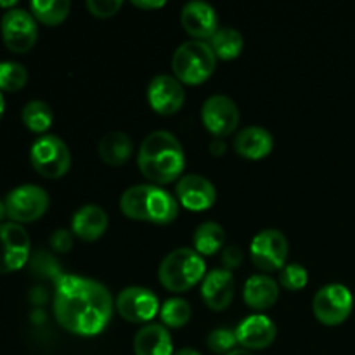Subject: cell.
Returning <instances> with one entry per match:
<instances>
[{"instance_id":"obj_13","label":"cell","mask_w":355,"mask_h":355,"mask_svg":"<svg viewBox=\"0 0 355 355\" xmlns=\"http://www.w3.org/2000/svg\"><path fill=\"white\" fill-rule=\"evenodd\" d=\"M116 309L123 319L130 322H148L159 309L158 297L151 290L142 286H128L120 291Z\"/></svg>"},{"instance_id":"obj_14","label":"cell","mask_w":355,"mask_h":355,"mask_svg":"<svg viewBox=\"0 0 355 355\" xmlns=\"http://www.w3.org/2000/svg\"><path fill=\"white\" fill-rule=\"evenodd\" d=\"M186 94L182 83L170 75H158L149 82L148 101L159 114H173L182 107Z\"/></svg>"},{"instance_id":"obj_9","label":"cell","mask_w":355,"mask_h":355,"mask_svg":"<svg viewBox=\"0 0 355 355\" xmlns=\"http://www.w3.org/2000/svg\"><path fill=\"white\" fill-rule=\"evenodd\" d=\"M290 243L286 236L277 229H266L253 238L250 255L253 263L266 272L281 270L286 266Z\"/></svg>"},{"instance_id":"obj_6","label":"cell","mask_w":355,"mask_h":355,"mask_svg":"<svg viewBox=\"0 0 355 355\" xmlns=\"http://www.w3.org/2000/svg\"><path fill=\"white\" fill-rule=\"evenodd\" d=\"M30 159L33 168L47 179H59L71 165V153L58 135H42L30 149Z\"/></svg>"},{"instance_id":"obj_38","label":"cell","mask_w":355,"mask_h":355,"mask_svg":"<svg viewBox=\"0 0 355 355\" xmlns=\"http://www.w3.org/2000/svg\"><path fill=\"white\" fill-rule=\"evenodd\" d=\"M227 355H253L250 350H245V349H236L232 350V352H229Z\"/></svg>"},{"instance_id":"obj_39","label":"cell","mask_w":355,"mask_h":355,"mask_svg":"<svg viewBox=\"0 0 355 355\" xmlns=\"http://www.w3.org/2000/svg\"><path fill=\"white\" fill-rule=\"evenodd\" d=\"M6 215H7V211H6V201L0 200V222L3 220V217H6Z\"/></svg>"},{"instance_id":"obj_8","label":"cell","mask_w":355,"mask_h":355,"mask_svg":"<svg viewBox=\"0 0 355 355\" xmlns=\"http://www.w3.org/2000/svg\"><path fill=\"white\" fill-rule=\"evenodd\" d=\"M49 208V194L44 187L35 184H24L16 187L6 196L7 217L19 222H33L40 218Z\"/></svg>"},{"instance_id":"obj_11","label":"cell","mask_w":355,"mask_h":355,"mask_svg":"<svg viewBox=\"0 0 355 355\" xmlns=\"http://www.w3.org/2000/svg\"><path fill=\"white\" fill-rule=\"evenodd\" d=\"M38 37L33 14L24 9H10L2 17V38L12 52H28Z\"/></svg>"},{"instance_id":"obj_36","label":"cell","mask_w":355,"mask_h":355,"mask_svg":"<svg viewBox=\"0 0 355 355\" xmlns=\"http://www.w3.org/2000/svg\"><path fill=\"white\" fill-rule=\"evenodd\" d=\"M210 151L214 153L215 156H218V155H224V153H225V142L222 141L220 137L214 139V141H211V144H210Z\"/></svg>"},{"instance_id":"obj_22","label":"cell","mask_w":355,"mask_h":355,"mask_svg":"<svg viewBox=\"0 0 355 355\" xmlns=\"http://www.w3.org/2000/svg\"><path fill=\"white\" fill-rule=\"evenodd\" d=\"M279 297V286L269 276H252L245 284L243 298L253 311H266L272 307Z\"/></svg>"},{"instance_id":"obj_4","label":"cell","mask_w":355,"mask_h":355,"mask_svg":"<svg viewBox=\"0 0 355 355\" xmlns=\"http://www.w3.org/2000/svg\"><path fill=\"white\" fill-rule=\"evenodd\" d=\"M158 276L168 291H187L205 277V260L196 250L177 248L163 259Z\"/></svg>"},{"instance_id":"obj_28","label":"cell","mask_w":355,"mask_h":355,"mask_svg":"<svg viewBox=\"0 0 355 355\" xmlns=\"http://www.w3.org/2000/svg\"><path fill=\"white\" fill-rule=\"evenodd\" d=\"M162 321L170 328H180L191 319V305L184 298H168L162 305Z\"/></svg>"},{"instance_id":"obj_17","label":"cell","mask_w":355,"mask_h":355,"mask_svg":"<svg viewBox=\"0 0 355 355\" xmlns=\"http://www.w3.org/2000/svg\"><path fill=\"white\" fill-rule=\"evenodd\" d=\"M236 293V283L231 270L214 269L203 277L201 295L211 311H225Z\"/></svg>"},{"instance_id":"obj_3","label":"cell","mask_w":355,"mask_h":355,"mask_svg":"<svg viewBox=\"0 0 355 355\" xmlns=\"http://www.w3.org/2000/svg\"><path fill=\"white\" fill-rule=\"evenodd\" d=\"M120 208L127 217L153 224H170L179 214L175 198L151 184H141L125 191L121 194Z\"/></svg>"},{"instance_id":"obj_18","label":"cell","mask_w":355,"mask_h":355,"mask_svg":"<svg viewBox=\"0 0 355 355\" xmlns=\"http://www.w3.org/2000/svg\"><path fill=\"white\" fill-rule=\"evenodd\" d=\"M180 23L184 30L196 38H211L218 30V17L214 7L201 0H193L182 7Z\"/></svg>"},{"instance_id":"obj_26","label":"cell","mask_w":355,"mask_h":355,"mask_svg":"<svg viewBox=\"0 0 355 355\" xmlns=\"http://www.w3.org/2000/svg\"><path fill=\"white\" fill-rule=\"evenodd\" d=\"M69 0H33L30 9L33 17L44 24H59L69 14Z\"/></svg>"},{"instance_id":"obj_37","label":"cell","mask_w":355,"mask_h":355,"mask_svg":"<svg viewBox=\"0 0 355 355\" xmlns=\"http://www.w3.org/2000/svg\"><path fill=\"white\" fill-rule=\"evenodd\" d=\"M173 355H201V354L196 352V350H193V349H180L179 352H175Z\"/></svg>"},{"instance_id":"obj_10","label":"cell","mask_w":355,"mask_h":355,"mask_svg":"<svg viewBox=\"0 0 355 355\" xmlns=\"http://www.w3.org/2000/svg\"><path fill=\"white\" fill-rule=\"evenodd\" d=\"M30 259V236L16 222L0 224V274L21 269Z\"/></svg>"},{"instance_id":"obj_24","label":"cell","mask_w":355,"mask_h":355,"mask_svg":"<svg viewBox=\"0 0 355 355\" xmlns=\"http://www.w3.org/2000/svg\"><path fill=\"white\" fill-rule=\"evenodd\" d=\"M243 35L234 28H218L210 38V47L215 55L224 61L236 59L243 51Z\"/></svg>"},{"instance_id":"obj_40","label":"cell","mask_w":355,"mask_h":355,"mask_svg":"<svg viewBox=\"0 0 355 355\" xmlns=\"http://www.w3.org/2000/svg\"><path fill=\"white\" fill-rule=\"evenodd\" d=\"M3 111H6V101H3V96H2V92H0V118H2Z\"/></svg>"},{"instance_id":"obj_29","label":"cell","mask_w":355,"mask_h":355,"mask_svg":"<svg viewBox=\"0 0 355 355\" xmlns=\"http://www.w3.org/2000/svg\"><path fill=\"white\" fill-rule=\"evenodd\" d=\"M28 71L21 62L2 61L0 62V90L14 92L26 85Z\"/></svg>"},{"instance_id":"obj_21","label":"cell","mask_w":355,"mask_h":355,"mask_svg":"<svg viewBox=\"0 0 355 355\" xmlns=\"http://www.w3.org/2000/svg\"><path fill=\"white\" fill-rule=\"evenodd\" d=\"M135 355H173V343L168 329L162 324H148L134 338Z\"/></svg>"},{"instance_id":"obj_19","label":"cell","mask_w":355,"mask_h":355,"mask_svg":"<svg viewBox=\"0 0 355 355\" xmlns=\"http://www.w3.org/2000/svg\"><path fill=\"white\" fill-rule=\"evenodd\" d=\"M274 148V139L269 130L262 127H246L238 132L234 149L239 156L248 159L266 158Z\"/></svg>"},{"instance_id":"obj_30","label":"cell","mask_w":355,"mask_h":355,"mask_svg":"<svg viewBox=\"0 0 355 355\" xmlns=\"http://www.w3.org/2000/svg\"><path fill=\"white\" fill-rule=\"evenodd\" d=\"M236 343H238V338H236V331L227 328H217L208 335L207 345L208 349L214 354H225L227 355L232 350H236Z\"/></svg>"},{"instance_id":"obj_5","label":"cell","mask_w":355,"mask_h":355,"mask_svg":"<svg viewBox=\"0 0 355 355\" xmlns=\"http://www.w3.org/2000/svg\"><path fill=\"white\" fill-rule=\"evenodd\" d=\"M217 64V55L210 44L201 40L184 42L172 58V68L177 80L189 85H200L210 78Z\"/></svg>"},{"instance_id":"obj_1","label":"cell","mask_w":355,"mask_h":355,"mask_svg":"<svg viewBox=\"0 0 355 355\" xmlns=\"http://www.w3.org/2000/svg\"><path fill=\"white\" fill-rule=\"evenodd\" d=\"M54 314L73 335H99L113 315V297L99 281L61 274L55 277Z\"/></svg>"},{"instance_id":"obj_34","label":"cell","mask_w":355,"mask_h":355,"mask_svg":"<svg viewBox=\"0 0 355 355\" xmlns=\"http://www.w3.org/2000/svg\"><path fill=\"white\" fill-rule=\"evenodd\" d=\"M51 246L55 252H68L73 246V236L71 232L66 229H58L54 234L51 236Z\"/></svg>"},{"instance_id":"obj_23","label":"cell","mask_w":355,"mask_h":355,"mask_svg":"<svg viewBox=\"0 0 355 355\" xmlns=\"http://www.w3.org/2000/svg\"><path fill=\"white\" fill-rule=\"evenodd\" d=\"M134 153V142L123 132H110L99 141V156L111 166H120Z\"/></svg>"},{"instance_id":"obj_35","label":"cell","mask_w":355,"mask_h":355,"mask_svg":"<svg viewBox=\"0 0 355 355\" xmlns=\"http://www.w3.org/2000/svg\"><path fill=\"white\" fill-rule=\"evenodd\" d=\"M135 7H141V9H158V7H163L165 6V2L163 0H155V2H149V0H134Z\"/></svg>"},{"instance_id":"obj_27","label":"cell","mask_w":355,"mask_h":355,"mask_svg":"<svg viewBox=\"0 0 355 355\" xmlns=\"http://www.w3.org/2000/svg\"><path fill=\"white\" fill-rule=\"evenodd\" d=\"M54 121V113L51 106L44 101H30L23 107V123L30 128L31 132H45Z\"/></svg>"},{"instance_id":"obj_31","label":"cell","mask_w":355,"mask_h":355,"mask_svg":"<svg viewBox=\"0 0 355 355\" xmlns=\"http://www.w3.org/2000/svg\"><path fill=\"white\" fill-rule=\"evenodd\" d=\"M309 281V274L307 270L304 269L298 263H286V266L281 269L279 274V283L283 284L286 290L291 291H298L307 284Z\"/></svg>"},{"instance_id":"obj_12","label":"cell","mask_w":355,"mask_h":355,"mask_svg":"<svg viewBox=\"0 0 355 355\" xmlns=\"http://www.w3.org/2000/svg\"><path fill=\"white\" fill-rule=\"evenodd\" d=\"M201 118L208 130L217 137L232 134L239 123V110L227 96H211L201 107Z\"/></svg>"},{"instance_id":"obj_2","label":"cell","mask_w":355,"mask_h":355,"mask_svg":"<svg viewBox=\"0 0 355 355\" xmlns=\"http://www.w3.org/2000/svg\"><path fill=\"white\" fill-rule=\"evenodd\" d=\"M137 163L146 179L168 184L182 173L186 158L179 139L166 130H156L142 141Z\"/></svg>"},{"instance_id":"obj_41","label":"cell","mask_w":355,"mask_h":355,"mask_svg":"<svg viewBox=\"0 0 355 355\" xmlns=\"http://www.w3.org/2000/svg\"><path fill=\"white\" fill-rule=\"evenodd\" d=\"M0 6H6V7L16 6V0H9V2H2V0H0Z\"/></svg>"},{"instance_id":"obj_7","label":"cell","mask_w":355,"mask_h":355,"mask_svg":"<svg viewBox=\"0 0 355 355\" xmlns=\"http://www.w3.org/2000/svg\"><path fill=\"white\" fill-rule=\"evenodd\" d=\"M354 309V297L343 284L333 283L322 286L312 300V311L319 322L326 326H338L349 319Z\"/></svg>"},{"instance_id":"obj_32","label":"cell","mask_w":355,"mask_h":355,"mask_svg":"<svg viewBox=\"0 0 355 355\" xmlns=\"http://www.w3.org/2000/svg\"><path fill=\"white\" fill-rule=\"evenodd\" d=\"M123 2L121 0H89L87 2V9L90 14L97 17H111L121 9Z\"/></svg>"},{"instance_id":"obj_25","label":"cell","mask_w":355,"mask_h":355,"mask_svg":"<svg viewBox=\"0 0 355 355\" xmlns=\"http://www.w3.org/2000/svg\"><path fill=\"white\" fill-rule=\"evenodd\" d=\"M225 231L217 222H203L194 231V248L200 255H215L224 246Z\"/></svg>"},{"instance_id":"obj_20","label":"cell","mask_w":355,"mask_h":355,"mask_svg":"<svg viewBox=\"0 0 355 355\" xmlns=\"http://www.w3.org/2000/svg\"><path fill=\"white\" fill-rule=\"evenodd\" d=\"M107 222V214L103 208L97 205H85L73 215V234L85 241H96L106 232Z\"/></svg>"},{"instance_id":"obj_16","label":"cell","mask_w":355,"mask_h":355,"mask_svg":"<svg viewBox=\"0 0 355 355\" xmlns=\"http://www.w3.org/2000/svg\"><path fill=\"white\" fill-rule=\"evenodd\" d=\"M276 335V324L262 314L243 319L236 328V338H238L239 345L245 347V350L267 349V347L272 345Z\"/></svg>"},{"instance_id":"obj_15","label":"cell","mask_w":355,"mask_h":355,"mask_svg":"<svg viewBox=\"0 0 355 355\" xmlns=\"http://www.w3.org/2000/svg\"><path fill=\"white\" fill-rule=\"evenodd\" d=\"M177 196H179L180 205L187 210L203 211L208 210L217 200V191L214 184L203 175H191L182 177L177 184Z\"/></svg>"},{"instance_id":"obj_33","label":"cell","mask_w":355,"mask_h":355,"mask_svg":"<svg viewBox=\"0 0 355 355\" xmlns=\"http://www.w3.org/2000/svg\"><path fill=\"white\" fill-rule=\"evenodd\" d=\"M220 260H222V263H224L225 270L238 269L243 262L241 248H239V246H227V248L222 252Z\"/></svg>"}]
</instances>
